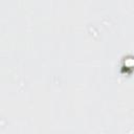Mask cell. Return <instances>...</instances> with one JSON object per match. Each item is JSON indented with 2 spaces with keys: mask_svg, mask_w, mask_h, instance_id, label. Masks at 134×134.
Instances as JSON below:
<instances>
[{
  "mask_svg": "<svg viewBox=\"0 0 134 134\" xmlns=\"http://www.w3.org/2000/svg\"><path fill=\"white\" fill-rule=\"evenodd\" d=\"M125 66L126 67H134V58L133 57L125 58Z\"/></svg>",
  "mask_w": 134,
  "mask_h": 134,
  "instance_id": "1",
  "label": "cell"
}]
</instances>
